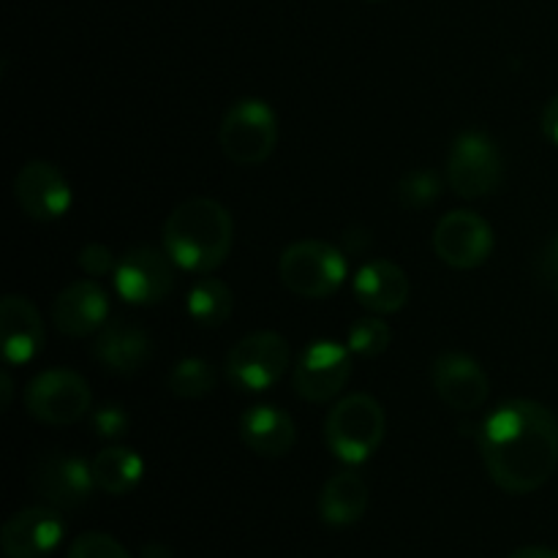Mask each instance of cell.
I'll return each mask as SVG.
<instances>
[{"instance_id":"obj_1","label":"cell","mask_w":558,"mask_h":558,"mask_svg":"<svg viewBox=\"0 0 558 558\" xmlns=\"http://www.w3.org/2000/svg\"><path fill=\"white\" fill-rule=\"evenodd\" d=\"M480 456L490 480L515 496L534 494L558 466V420L537 401L501 403L480 428Z\"/></svg>"},{"instance_id":"obj_2","label":"cell","mask_w":558,"mask_h":558,"mask_svg":"<svg viewBox=\"0 0 558 558\" xmlns=\"http://www.w3.org/2000/svg\"><path fill=\"white\" fill-rule=\"evenodd\" d=\"M234 243L232 213L210 196L185 199L163 221V251L180 270L207 272L227 262Z\"/></svg>"},{"instance_id":"obj_3","label":"cell","mask_w":558,"mask_h":558,"mask_svg":"<svg viewBox=\"0 0 558 558\" xmlns=\"http://www.w3.org/2000/svg\"><path fill=\"white\" fill-rule=\"evenodd\" d=\"M385 409L368 392H352L341 398L325 420L327 447L338 461L349 466L368 461L385 441Z\"/></svg>"},{"instance_id":"obj_4","label":"cell","mask_w":558,"mask_h":558,"mask_svg":"<svg viewBox=\"0 0 558 558\" xmlns=\"http://www.w3.org/2000/svg\"><path fill=\"white\" fill-rule=\"evenodd\" d=\"M347 256L325 240H298L283 248L278 259V278L292 294L322 300L336 294L347 281Z\"/></svg>"},{"instance_id":"obj_5","label":"cell","mask_w":558,"mask_h":558,"mask_svg":"<svg viewBox=\"0 0 558 558\" xmlns=\"http://www.w3.org/2000/svg\"><path fill=\"white\" fill-rule=\"evenodd\" d=\"M221 153L238 167H259L278 145V118L262 98H240L218 125Z\"/></svg>"},{"instance_id":"obj_6","label":"cell","mask_w":558,"mask_h":558,"mask_svg":"<svg viewBox=\"0 0 558 558\" xmlns=\"http://www.w3.org/2000/svg\"><path fill=\"white\" fill-rule=\"evenodd\" d=\"M505 180V158L499 145L483 131H463L452 142L447 158V183L463 199L490 196Z\"/></svg>"},{"instance_id":"obj_7","label":"cell","mask_w":558,"mask_h":558,"mask_svg":"<svg viewBox=\"0 0 558 558\" xmlns=\"http://www.w3.org/2000/svg\"><path fill=\"white\" fill-rule=\"evenodd\" d=\"M289 341L272 330L251 332V336L240 338L227 354L223 363V374H227L229 385L245 392H262L278 385L283 371L289 368Z\"/></svg>"},{"instance_id":"obj_8","label":"cell","mask_w":558,"mask_h":558,"mask_svg":"<svg viewBox=\"0 0 558 558\" xmlns=\"http://www.w3.org/2000/svg\"><path fill=\"white\" fill-rule=\"evenodd\" d=\"M93 392L82 374L52 368L33 376L25 387V409L44 425H74L90 412Z\"/></svg>"},{"instance_id":"obj_9","label":"cell","mask_w":558,"mask_h":558,"mask_svg":"<svg viewBox=\"0 0 558 558\" xmlns=\"http://www.w3.org/2000/svg\"><path fill=\"white\" fill-rule=\"evenodd\" d=\"M31 488L54 510H80L96 490L93 466L71 452H47L31 466Z\"/></svg>"},{"instance_id":"obj_10","label":"cell","mask_w":558,"mask_h":558,"mask_svg":"<svg viewBox=\"0 0 558 558\" xmlns=\"http://www.w3.org/2000/svg\"><path fill=\"white\" fill-rule=\"evenodd\" d=\"M114 289L131 305H158L174 289V262L167 251L136 245L118 259Z\"/></svg>"},{"instance_id":"obj_11","label":"cell","mask_w":558,"mask_h":558,"mask_svg":"<svg viewBox=\"0 0 558 558\" xmlns=\"http://www.w3.org/2000/svg\"><path fill=\"white\" fill-rule=\"evenodd\" d=\"M494 229L480 213L452 210L439 218L434 229V251L456 270H474L494 254Z\"/></svg>"},{"instance_id":"obj_12","label":"cell","mask_w":558,"mask_h":558,"mask_svg":"<svg viewBox=\"0 0 558 558\" xmlns=\"http://www.w3.org/2000/svg\"><path fill=\"white\" fill-rule=\"evenodd\" d=\"M352 376V349L338 341H314L294 365V392L308 403H327Z\"/></svg>"},{"instance_id":"obj_13","label":"cell","mask_w":558,"mask_h":558,"mask_svg":"<svg viewBox=\"0 0 558 558\" xmlns=\"http://www.w3.org/2000/svg\"><path fill=\"white\" fill-rule=\"evenodd\" d=\"M16 207L31 221H58L71 207V185L65 174L49 161H27L14 178Z\"/></svg>"},{"instance_id":"obj_14","label":"cell","mask_w":558,"mask_h":558,"mask_svg":"<svg viewBox=\"0 0 558 558\" xmlns=\"http://www.w3.org/2000/svg\"><path fill=\"white\" fill-rule=\"evenodd\" d=\"M65 537V523L54 507H27L14 512L0 529V548L5 558H44L58 550Z\"/></svg>"},{"instance_id":"obj_15","label":"cell","mask_w":558,"mask_h":558,"mask_svg":"<svg viewBox=\"0 0 558 558\" xmlns=\"http://www.w3.org/2000/svg\"><path fill=\"white\" fill-rule=\"evenodd\" d=\"M430 379H434L436 396L456 412H477L488 401V374L469 354H439L434 360V368H430Z\"/></svg>"},{"instance_id":"obj_16","label":"cell","mask_w":558,"mask_h":558,"mask_svg":"<svg viewBox=\"0 0 558 558\" xmlns=\"http://www.w3.org/2000/svg\"><path fill=\"white\" fill-rule=\"evenodd\" d=\"M44 319L36 305L22 294H5L0 300V347L5 365H25L44 349Z\"/></svg>"},{"instance_id":"obj_17","label":"cell","mask_w":558,"mask_h":558,"mask_svg":"<svg viewBox=\"0 0 558 558\" xmlns=\"http://www.w3.org/2000/svg\"><path fill=\"white\" fill-rule=\"evenodd\" d=\"M52 322L63 336L87 338L109 322V294L96 281H74L54 298Z\"/></svg>"},{"instance_id":"obj_18","label":"cell","mask_w":558,"mask_h":558,"mask_svg":"<svg viewBox=\"0 0 558 558\" xmlns=\"http://www.w3.org/2000/svg\"><path fill=\"white\" fill-rule=\"evenodd\" d=\"M93 357L109 374L131 376L145 368L147 360L153 357V341L142 327L131 325L129 319H112L98 330Z\"/></svg>"},{"instance_id":"obj_19","label":"cell","mask_w":558,"mask_h":558,"mask_svg":"<svg viewBox=\"0 0 558 558\" xmlns=\"http://www.w3.org/2000/svg\"><path fill=\"white\" fill-rule=\"evenodd\" d=\"M352 292L354 300L365 311H371L376 316H385L396 314V311H401L407 305L412 283H409V276L403 272V267H398L396 262L374 259L360 267L357 276H354Z\"/></svg>"},{"instance_id":"obj_20","label":"cell","mask_w":558,"mask_h":558,"mask_svg":"<svg viewBox=\"0 0 558 558\" xmlns=\"http://www.w3.org/2000/svg\"><path fill=\"white\" fill-rule=\"evenodd\" d=\"M238 430L243 445L262 458L289 456L294 441H298L294 420L272 403H256V407L245 409Z\"/></svg>"},{"instance_id":"obj_21","label":"cell","mask_w":558,"mask_h":558,"mask_svg":"<svg viewBox=\"0 0 558 558\" xmlns=\"http://www.w3.org/2000/svg\"><path fill=\"white\" fill-rule=\"evenodd\" d=\"M371 505L368 483L357 472L332 474L319 494V518L332 529H347L363 521Z\"/></svg>"},{"instance_id":"obj_22","label":"cell","mask_w":558,"mask_h":558,"mask_svg":"<svg viewBox=\"0 0 558 558\" xmlns=\"http://www.w3.org/2000/svg\"><path fill=\"white\" fill-rule=\"evenodd\" d=\"M93 477L96 488L109 496H125L136 490V485L145 477V461L131 447H104L93 458Z\"/></svg>"},{"instance_id":"obj_23","label":"cell","mask_w":558,"mask_h":558,"mask_svg":"<svg viewBox=\"0 0 558 558\" xmlns=\"http://www.w3.org/2000/svg\"><path fill=\"white\" fill-rule=\"evenodd\" d=\"M234 311V294L221 278H199L189 292V316L205 330L227 325Z\"/></svg>"},{"instance_id":"obj_24","label":"cell","mask_w":558,"mask_h":558,"mask_svg":"<svg viewBox=\"0 0 558 558\" xmlns=\"http://www.w3.org/2000/svg\"><path fill=\"white\" fill-rule=\"evenodd\" d=\"M167 387L172 396L194 401V398L210 396L216 387V368L205 357H183L169 371Z\"/></svg>"},{"instance_id":"obj_25","label":"cell","mask_w":558,"mask_h":558,"mask_svg":"<svg viewBox=\"0 0 558 558\" xmlns=\"http://www.w3.org/2000/svg\"><path fill=\"white\" fill-rule=\"evenodd\" d=\"M392 343V330L385 319L379 316H365V319H357L352 327H349L347 347L352 349V354L357 357H379L390 349Z\"/></svg>"},{"instance_id":"obj_26","label":"cell","mask_w":558,"mask_h":558,"mask_svg":"<svg viewBox=\"0 0 558 558\" xmlns=\"http://www.w3.org/2000/svg\"><path fill=\"white\" fill-rule=\"evenodd\" d=\"M441 196V180L439 174L430 172V169H412L409 174H403V180L398 183V199L407 210H425V207L434 205Z\"/></svg>"},{"instance_id":"obj_27","label":"cell","mask_w":558,"mask_h":558,"mask_svg":"<svg viewBox=\"0 0 558 558\" xmlns=\"http://www.w3.org/2000/svg\"><path fill=\"white\" fill-rule=\"evenodd\" d=\"M65 558H131V554L112 534L85 532L71 543L69 556Z\"/></svg>"},{"instance_id":"obj_28","label":"cell","mask_w":558,"mask_h":558,"mask_svg":"<svg viewBox=\"0 0 558 558\" xmlns=\"http://www.w3.org/2000/svg\"><path fill=\"white\" fill-rule=\"evenodd\" d=\"M129 425L131 417L120 403H107V407L93 412V430H96V436H101L107 441L123 439L129 434Z\"/></svg>"},{"instance_id":"obj_29","label":"cell","mask_w":558,"mask_h":558,"mask_svg":"<svg viewBox=\"0 0 558 558\" xmlns=\"http://www.w3.org/2000/svg\"><path fill=\"white\" fill-rule=\"evenodd\" d=\"M76 265H80L82 272L93 278H104L107 272H114V256L112 251L104 243H87L80 248V256H76Z\"/></svg>"},{"instance_id":"obj_30","label":"cell","mask_w":558,"mask_h":558,"mask_svg":"<svg viewBox=\"0 0 558 558\" xmlns=\"http://www.w3.org/2000/svg\"><path fill=\"white\" fill-rule=\"evenodd\" d=\"M537 272L545 283H550V287H556L558 283V234L548 245H545L543 254H539Z\"/></svg>"},{"instance_id":"obj_31","label":"cell","mask_w":558,"mask_h":558,"mask_svg":"<svg viewBox=\"0 0 558 558\" xmlns=\"http://www.w3.org/2000/svg\"><path fill=\"white\" fill-rule=\"evenodd\" d=\"M543 134L548 136L554 145H558V93L550 98V104L543 112Z\"/></svg>"},{"instance_id":"obj_32","label":"cell","mask_w":558,"mask_h":558,"mask_svg":"<svg viewBox=\"0 0 558 558\" xmlns=\"http://www.w3.org/2000/svg\"><path fill=\"white\" fill-rule=\"evenodd\" d=\"M510 558H558L554 548H543V545H529V548H518Z\"/></svg>"},{"instance_id":"obj_33","label":"cell","mask_w":558,"mask_h":558,"mask_svg":"<svg viewBox=\"0 0 558 558\" xmlns=\"http://www.w3.org/2000/svg\"><path fill=\"white\" fill-rule=\"evenodd\" d=\"M140 558H174L172 548L163 543H150L140 550Z\"/></svg>"},{"instance_id":"obj_34","label":"cell","mask_w":558,"mask_h":558,"mask_svg":"<svg viewBox=\"0 0 558 558\" xmlns=\"http://www.w3.org/2000/svg\"><path fill=\"white\" fill-rule=\"evenodd\" d=\"M0 390H3V401H0V407L9 409L11 407V396H14V381H11L9 371H3V374H0Z\"/></svg>"},{"instance_id":"obj_35","label":"cell","mask_w":558,"mask_h":558,"mask_svg":"<svg viewBox=\"0 0 558 558\" xmlns=\"http://www.w3.org/2000/svg\"><path fill=\"white\" fill-rule=\"evenodd\" d=\"M554 292H556V298H558V283H556V287H554Z\"/></svg>"},{"instance_id":"obj_36","label":"cell","mask_w":558,"mask_h":558,"mask_svg":"<svg viewBox=\"0 0 558 558\" xmlns=\"http://www.w3.org/2000/svg\"><path fill=\"white\" fill-rule=\"evenodd\" d=\"M371 3H379V0H371Z\"/></svg>"}]
</instances>
